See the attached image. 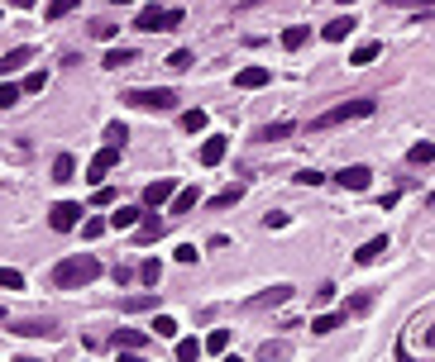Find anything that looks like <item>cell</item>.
Here are the masks:
<instances>
[{
    "label": "cell",
    "instance_id": "obj_1",
    "mask_svg": "<svg viewBox=\"0 0 435 362\" xmlns=\"http://www.w3.org/2000/svg\"><path fill=\"white\" fill-rule=\"evenodd\" d=\"M101 277V262L91 258V253H72V258H62L53 267V282L62 286V291H72V286H91Z\"/></svg>",
    "mask_w": 435,
    "mask_h": 362
},
{
    "label": "cell",
    "instance_id": "obj_2",
    "mask_svg": "<svg viewBox=\"0 0 435 362\" xmlns=\"http://www.w3.org/2000/svg\"><path fill=\"white\" fill-rule=\"evenodd\" d=\"M364 115H373V101L364 96V101H345L335 105V110H326V115H316L311 120V129H335V124H345V120H364Z\"/></svg>",
    "mask_w": 435,
    "mask_h": 362
},
{
    "label": "cell",
    "instance_id": "obj_3",
    "mask_svg": "<svg viewBox=\"0 0 435 362\" xmlns=\"http://www.w3.org/2000/svg\"><path fill=\"white\" fill-rule=\"evenodd\" d=\"M177 24H182V10H158V5H144L134 20V29H144V34H163V29H177Z\"/></svg>",
    "mask_w": 435,
    "mask_h": 362
},
{
    "label": "cell",
    "instance_id": "obj_4",
    "mask_svg": "<svg viewBox=\"0 0 435 362\" xmlns=\"http://www.w3.org/2000/svg\"><path fill=\"white\" fill-rule=\"evenodd\" d=\"M125 101L139 105V110H172V105H177V96H172L167 86H153V91H130Z\"/></svg>",
    "mask_w": 435,
    "mask_h": 362
},
{
    "label": "cell",
    "instance_id": "obj_5",
    "mask_svg": "<svg viewBox=\"0 0 435 362\" xmlns=\"http://www.w3.org/2000/svg\"><path fill=\"white\" fill-rule=\"evenodd\" d=\"M115 162H120V143H106L101 153L91 157V167H86V177H91L96 186H101V181H106L110 172H115Z\"/></svg>",
    "mask_w": 435,
    "mask_h": 362
},
{
    "label": "cell",
    "instance_id": "obj_6",
    "mask_svg": "<svg viewBox=\"0 0 435 362\" xmlns=\"http://www.w3.org/2000/svg\"><path fill=\"white\" fill-rule=\"evenodd\" d=\"M48 224H53L57 233L77 229V224H82V205H72V201H57V205L48 210Z\"/></svg>",
    "mask_w": 435,
    "mask_h": 362
},
{
    "label": "cell",
    "instance_id": "obj_7",
    "mask_svg": "<svg viewBox=\"0 0 435 362\" xmlns=\"http://www.w3.org/2000/svg\"><path fill=\"white\" fill-rule=\"evenodd\" d=\"M172 196H177V181H172V177H158V181H149V186H144V205H149V210L167 205Z\"/></svg>",
    "mask_w": 435,
    "mask_h": 362
},
{
    "label": "cell",
    "instance_id": "obj_8",
    "mask_svg": "<svg viewBox=\"0 0 435 362\" xmlns=\"http://www.w3.org/2000/svg\"><path fill=\"white\" fill-rule=\"evenodd\" d=\"M368 177H373V172H368V167H359V162L345 167V172H335V181H340L345 191H368Z\"/></svg>",
    "mask_w": 435,
    "mask_h": 362
},
{
    "label": "cell",
    "instance_id": "obj_9",
    "mask_svg": "<svg viewBox=\"0 0 435 362\" xmlns=\"http://www.w3.org/2000/svg\"><path fill=\"white\" fill-rule=\"evenodd\" d=\"M268 81H272L268 67H244V72L235 77V86H240V91H258V86H268Z\"/></svg>",
    "mask_w": 435,
    "mask_h": 362
},
{
    "label": "cell",
    "instance_id": "obj_10",
    "mask_svg": "<svg viewBox=\"0 0 435 362\" xmlns=\"http://www.w3.org/2000/svg\"><path fill=\"white\" fill-rule=\"evenodd\" d=\"M115 348L139 353V348H149V334H144V329H115Z\"/></svg>",
    "mask_w": 435,
    "mask_h": 362
},
{
    "label": "cell",
    "instance_id": "obj_11",
    "mask_svg": "<svg viewBox=\"0 0 435 362\" xmlns=\"http://www.w3.org/2000/svg\"><path fill=\"white\" fill-rule=\"evenodd\" d=\"M225 148H230V138H206V143H201V167H216L220 157H225Z\"/></svg>",
    "mask_w": 435,
    "mask_h": 362
},
{
    "label": "cell",
    "instance_id": "obj_12",
    "mask_svg": "<svg viewBox=\"0 0 435 362\" xmlns=\"http://www.w3.org/2000/svg\"><path fill=\"white\" fill-rule=\"evenodd\" d=\"M139 215H144L139 205H120L110 215V229H139Z\"/></svg>",
    "mask_w": 435,
    "mask_h": 362
},
{
    "label": "cell",
    "instance_id": "obj_13",
    "mask_svg": "<svg viewBox=\"0 0 435 362\" xmlns=\"http://www.w3.org/2000/svg\"><path fill=\"white\" fill-rule=\"evenodd\" d=\"M382 253H387V233H378V238H368L359 253H354V262H378Z\"/></svg>",
    "mask_w": 435,
    "mask_h": 362
},
{
    "label": "cell",
    "instance_id": "obj_14",
    "mask_svg": "<svg viewBox=\"0 0 435 362\" xmlns=\"http://www.w3.org/2000/svg\"><path fill=\"white\" fill-rule=\"evenodd\" d=\"M350 29H354V20H350V15H340V20H330L321 34H326V43H340V38H350Z\"/></svg>",
    "mask_w": 435,
    "mask_h": 362
},
{
    "label": "cell",
    "instance_id": "obj_15",
    "mask_svg": "<svg viewBox=\"0 0 435 362\" xmlns=\"http://www.w3.org/2000/svg\"><path fill=\"white\" fill-rule=\"evenodd\" d=\"M29 57H34V52H29V48H10V52H5V57H0V77H5V72H20V67H25Z\"/></svg>",
    "mask_w": 435,
    "mask_h": 362
},
{
    "label": "cell",
    "instance_id": "obj_16",
    "mask_svg": "<svg viewBox=\"0 0 435 362\" xmlns=\"http://www.w3.org/2000/svg\"><path fill=\"white\" fill-rule=\"evenodd\" d=\"M345 319H350V314H316V319H311V334H335Z\"/></svg>",
    "mask_w": 435,
    "mask_h": 362
},
{
    "label": "cell",
    "instance_id": "obj_17",
    "mask_svg": "<svg viewBox=\"0 0 435 362\" xmlns=\"http://www.w3.org/2000/svg\"><path fill=\"white\" fill-rule=\"evenodd\" d=\"M407 162H411V167H431V162H435V143H411Z\"/></svg>",
    "mask_w": 435,
    "mask_h": 362
},
{
    "label": "cell",
    "instance_id": "obj_18",
    "mask_svg": "<svg viewBox=\"0 0 435 362\" xmlns=\"http://www.w3.org/2000/svg\"><path fill=\"white\" fill-rule=\"evenodd\" d=\"M77 177V162H72V153H57L53 157V181H72Z\"/></svg>",
    "mask_w": 435,
    "mask_h": 362
},
{
    "label": "cell",
    "instance_id": "obj_19",
    "mask_svg": "<svg viewBox=\"0 0 435 362\" xmlns=\"http://www.w3.org/2000/svg\"><path fill=\"white\" fill-rule=\"evenodd\" d=\"M378 48H382V43H373V38H368V43H359V48L350 52V62H354V67H368V62L378 57Z\"/></svg>",
    "mask_w": 435,
    "mask_h": 362
},
{
    "label": "cell",
    "instance_id": "obj_20",
    "mask_svg": "<svg viewBox=\"0 0 435 362\" xmlns=\"http://www.w3.org/2000/svg\"><path fill=\"white\" fill-rule=\"evenodd\" d=\"M196 201H201V196H196V186L177 191V196H172V215H187V210H196Z\"/></svg>",
    "mask_w": 435,
    "mask_h": 362
},
{
    "label": "cell",
    "instance_id": "obj_21",
    "mask_svg": "<svg viewBox=\"0 0 435 362\" xmlns=\"http://www.w3.org/2000/svg\"><path fill=\"white\" fill-rule=\"evenodd\" d=\"M287 133H292V120H277V124H263L258 138H263V143H277V138H287Z\"/></svg>",
    "mask_w": 435,
    "mask_h": 362
},
{
    "label": "cell",
    "instance_id": "obj_22",
    "mask_svg": "<svg viewBox=\"0 0 435 362\" xmlns=\"http://www.w3.org/2000/svg\"><path fill=\"white\" fill-rule=\"evenodd\" d=\"M225 348H230V329H211V338H206V353H211V358H220Z\"/></svg>",
    "mask_w": 435,
    "mask_h": 362
},
{
    "label": "cell",
    "instance_id": "obj_23",
    "mask_svg": "<svg viewBox=\"0 0 435 362\" xmlns=\"http://www.w3.org/2000/svg\"><path fill=\"white\" fill-rule=\"evenodd\" d=\"M240 201H244V186H230V191H220L211 205H216V210H230V205H240Z\"/></svg>",
    "mask_w": 435,
    "mask_h": 362
},
{
    "label": "cell",
    "instance_id": "obj_24",
    "mask_svg": "<svg viewBox=\"0 0 435 362\" xmlns=\"http://www.w3.org/2000/svg\"><path fill=\"white\" fill-rule=\"evenodd\" d=\"M158 296H125V314H139V310H153Z\"/></svg>",
    "mask_w": 435,
    "mask_h": 362
},
{
    "label": "cell",
    "instance_id": "obj_25",
    "mask_svg": "<svg viewBox=\"0 0 435 362\" xmlns=\"http://www.w3.org/2000/svg\"><path fill=\"white\" fill-rule=\"evenodd\" d=\"M139 238H144V243L163 238V219H139Z\"/></svg>",
    "mask_w": 435,
    "mask_h": 362
},
{
    "label": "cell",
    "instance_id": "obj_26",
    "mask_svg": "<svg viewBox=\"0 0 435 362\" xmlns=\"http://www.w3.org/2000/svg\"><path fill=\"white\" fill-rule=\"evenodd\" d=\"M130 62H134V52H130V48H110L106 52V67H115V72H120V67H130Z\"/></svg>",
    "mask_w": 435,
    "mask_h": 362
},
{
    "label": "cell",
    "instance_id": "obj_27",
    "mask_svg": "<svg viewBox=\"0 0 435 362\" xmlns=\"http://www.w3.org/2000/svg\"><path fill=\"white\" fill-rule=\"evenodd\" d=\"M182 129L201 133V129H206V110H187V115H182Z\"/></svg>",
    "mask_w": 435,
    "mask_h": 362
},
{
    "label": "cell",
    "instance_id": "obj_28",
    "mask_svg": "<svg viewBox=\"0 0 435 362\" xmlns=\"http://www.w3.org/2000/svg\"><path fill=\"white\" fill-rule=\"evenodd\" d=\"M287 296H292V286H272L268 296H258V301H254V305H282V301H287Z\"/></svg>",
    "mask_w": 435,
    "mask_h": 362
},
{
    "label": "cell",
    "instance_id": "obj_29",
    "mask_svg": "<svg viewBox=\"0 0 435 362\" xmlns=\"http://www.w3.org/2000/svg\"><path fill=\"white\" fill-rule=\"evenodd\" d=\"M158 277H163V267H158L153 258H149L144 267H139V282H144V286H158Z\"/></svg>",
    "mask_w": 435,
    "mask_h": 362
},
{
    "label": "cell",
    "instance_id": "obj_30",
    "mask_svg": "<svg viewBox=\"0 0 435 362\" xmlns=\"http://www.w3.org/2000/svg\"><path fill=\"white\" fill-rule=\"evenodd\" d=\"M20 334H29V338H48V334H53V324H43V319H29V324H20Z\"/></svg>",
    "mask_w": 435,
    "mask_h": 362
},
{
    "label": "cell",
    "instance_id": "obj_31",
    "mask_svg": "<svg viewBox=\"0 0 435 362\" xmlns=\"http://www.w3.org/2000/svg\"><path fill=\"white\" fill-rule=\"evenodd\" d=\"M196 353H206V343H196V338H182V343H177V358L182 362H191Z\"/></svg>",
    "mask_w": 435,
    "mask_h": 362
},
{
    "label": "cell",
    "instance_id": "obj_32",
    "mask_svg": "<svg viewBox=\"0 0 435 362\" xmlns=\"http://www.w3.org/2000/svg\"><path fill=\"white\" fill-rule=\"evenodd\" d=\"M287 353H292V348H287V343H272V338L263 343V348H258V358H263V362H272V358H287Z\"/></svg>",
    "mask_w": 435,
    "mask_h": 362
},
{
    "label": "cell",
    "instance_id": "obj_33",
    "mask_svg": "<svg viewBox=\"0 0 435 362\" xmlns=\"http://www.w3.org/2000/svg\"><path fill=\"white\" fill-rule=\"evenodd\" d=\"M153 334H158V338H177V319L158 314V319H153Z\"/></svg>",
    "mask_w": 435,
    "mask_h": 362
},
{
    "label": "cell",
    "instance_id": "obj_34",
    "mask_svg": "<svg viewBox=\"0 0 435 362\" xmlns=\"http://www.w3.org/2000/svg\"><path fill=\"white\" fill-rule=\"evenodd\" d=\"M20 91H25V86H10V81H0V110H10V105L20 101Z\"/></svg>",
    "mask_w": 435,
    "mask_h": 362
},
{
    "label": "cell",
    "instance_id": "obj_35",
    "mask_svg": "<svg viewBox=\"0 0 435 362\" xmlns=\"http://www.w3.org/2000/svg\"><path fill=\"white\" fill-rule=\"evenodd\" d=\"M77 10V0H48V20H62V15H72Z\"/></svg>",
    "mask_w": 435,
    "mask_h": 362
},
{
    "label": "cell",
    "instance_id": "obj_36",
    "mask_svg": "<svg viewBox=\"0 0 435 362\" xmlns=\"http://www.w3.org/2000/svg\"><path fill=\"white\" fill-rule=\"evenodd\" d=\"M0 286H5V291H20V286H25V277H20L15 267H0Z\"/></svg>",
    "mask_w": 435,
    "mask_h": 362
},
{
    "label": "cell",
    "instance_id": "obj_37",
    "mask_svg": "<svg viewBox=\"0 0 435 362\" xmlns=\"http://www.w3.org/2000/svg\"><path fill=\"white\" fill-rule=\"evenodd\" d=\"M301 43H306V24H297V29L282 34V48H301Z\"/></svg>",
    "mask_w": 435,
    "mask_h": 362
},
{
    "label": "cell",
    "instance_id": "obj_38",
    "mask_svg": "<svg viewBox=\"0 0 435 362\" xmlns=\"http://www.w3.org/2000/svg\"><path fill=\"white\" fill-rule=\"evenodd\" d=\"M167 67H172V72H187V67H191V52H187V48H177L172 57H167Z\"/></svg>",
    "mask_w": 435,
    "mask_h": 362
},
{
    "label": "cell",
    "instance_id": "obj_39",
    "mask_svg": "<svg viewBox=\"0 0 435 362\" xmlns=\"http://www.w3.org/2000/svg\"><path fill=\"white\" fill-rule=\"evenodd\" d=\"M106 229H110V219H86V224H82V233H86V238H101Z\"/></svg>",
    "mask_w": 435,
    "mask_h": 362
},
{
    "label": "cell",
    "instance_id": "obj_40",
    "mask_svg": "<svg viewBox=\"0 0 435 362\" xmlns=\"http://www.w3.org/2000/svg\"><path fill=\"white\" fill-rule=\"evenodd\" d=\"M382 5H392V10H421V5H426V10H431L435 0H382Z\"/></svg>",
    "mask_w": 435,
    "mask_h": 362
},
{
    "label": "cell",
    "instance_id": "obj_41",
    "mask_svg": "<svg viewBox=\"0 0 435 362\" xmlns=\"http://www.w3.org/2000/svg\"><path fill=\"white\" fill-rule=\"evenodd\" d=\"M368 305H373V296H354L350 305H345V314H364V310H368Z\"/></svg>",
    "mask_w": 435,
    "mask_h": 362
},
{
    "label": "cell",
    "instance_id": "obj_42",
    "mask_svg": "<svg viewBox=\"0 0 435 362\" xmlns=\"http://www.w3.org/2000/svg\"><path fill=\"white\" fill-rule=\"evenodd\" d=\"M125 138H130L125 124H110V129H106V143H120V148H125Z\"/></svg>",
    "mask_w": 435,
    "mask_h": 362
},
{
    "label": "cell",
    "instance_id": "obj_43",
    "mask_svg": "<svg viewBox=\"0 0 435 362\" xmlns=\"http://www.w3.org/2000/svg\"><path fill=\"white\" fill-rule=\"evenodd\" d=\"M43 81H48L43 72H29V77H25V91H43Z\"/></svg>",
    "mask_w": 435,
    "mask_h": 362
},
{
    "label": "cell",
    "instance_id": "obj_44",
    "mask_svg": "<svg viewBox=\"0 0 435 362\" xmlns=\"http://www.w3.org/2000/svg\"><path fill=\"white\" fill-rule=\"evenodd\" d=\"M263 224H268V229H282V224H287V215H282V210H272V215H263Z\"/></svg>",
    "mask_w": 435,
    "mask_h": 362
},
{
    "label": "cell",
    "instance_id": "obj_45",
    "mask_svg": "<svg viewBox=\"0 0 435 362\" xmlns=\"http://www.w3.org/2000/svg\"><path fill=\"white\" fill-rule=\"evenodd\" d=\"M91 201H96V205H110V201H115V191H110V186H96V196H91Z\"/></svg>",
    "mask_w": 435,
    "mask_h": 362
},
{
    "label": "cell",
    "instance_id": "obj_46",
    "mask_svg": "<svg viewBox=\"0 0 435 362\" xmlns=\"http://www.w3.org/2000/svg\"><path fill=\"white\" fill-rule=\"evenodd\" d=\"M297 181H301V186H321L326 177H321V172H297Z\"/></svg>",
    "mask_w": 435,
    "mask_h": 362
},
{
    "label": "cell",
    "instance_id": "obj_47",
    "mask_svg": "<svg viewBox=\"0 0 435 362\" xmlns=\"http://www.w3.org/2000/svg\"><path fill=\"white\" fill-rule=\"evenodd\" d=\"M177 262H196V243H182L177 248Z\"/></svg>",
    "mask_w": 435,
    "mask_h": 362
},
{
    "label": "cell",
    "instance_id": "obj_48",
    "mask_svg": "<svg viewBox=\"0 0 435 362\" xmlns=\"http://www.w3.org/2000/svg\"><path fill=\"white\" fill-rule=\"evenodd\" d=\"M426 348H435V324H431V329H426Z\"/></svg>",
    "mask_w": 435,
    "mask_h": 362
},
{
    "label": "cell",
    "instance_id": "obj_49",
    "mask_svg": "<svg viewBox=\"0 0 435 362\" xmlns=\"http://www.w3.org/2000/svg\"><path fill=\"white\" fill-rule=\"evenodd\" d=\"M15 5H20V10H29V5H34V0H15Z\"/></svg>",
    "mask_w": 435,
    "mask_h": 362
},
{
    "label": "cell",
    "instance_id": "obj_50",
    "mask_svg": "<svg viewBox=\"0 0 435 362\" xmlns=\"http://www.w3.org/2000/svg\"><path fill=\"white\" fill-rule=\"evenodd\" d=\"M340 5H354V0H340Z\"/></svg>",
    "mask_w": 435,
    "mask_h": 362
}]
</instances>
